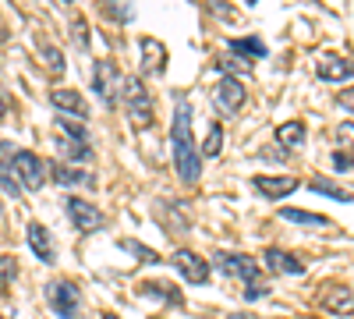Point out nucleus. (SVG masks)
<instances>
[{"label":"nucleus","instance_id":"obj_1","mask_svg":"<svg viewBox=\"0 0 354 319\" xmlns=\"http://www.w3.org/2000/svg\"><path fill=\"white\" fill-rule=\"evenodd\" d=\"M170 149H174V167H177V178L185 185H195L198 174H202V153L195 146V135H192V107L188 100H177L174 107V121H170Z\"/></svg>","mask_w":354,"mask_h":319},{"label":"nucleus","instance_id":"obj_2","mask_svg":"<svg viewBox=\"0 0 354 319\" xmlns=\"http://www.w3.org/2000/svg\"><path fill=\"white\" fill-rule=\"evenodd\" d=\"M121 103H124V113L131 128L145 131L153 121H156V107H153V96L145 89V82L135 78V75H124V89H121Z\"/></svg>","mask_w":354,"mask_h":319},{"label":"nucleus","instance_id":"obj_3","mask_svg":"<svg viewBox=\"0 0 354 319\" xmlns=\"http://www.w3.org/2000/svg\"><path fill=\"white\" fill-rule=\"evenodd\" d=\"M57 153L71 163H85L93 160V142H88V131L82 128V121L71 118H57Z\"/></svg>","mask_w":354,"mask_h":319},{"label":"nucleus","instance_id":"obj_4","mask_svg":"<svg viewBox=\"0 0 354 319\" xmlns=\"http://www.w3.org/2000/svg\"><path fill=\"white\" fill-rule=\"evenodd\" d=\"M213 266L223 277H230V280H241L245 287H255L262 280V266L255 263L252 255H245V252H216L213 255Z\"/></svg>","mask_w":354,"mask_h":319},{"label":"nucleus","instance_id":"obj_5","mask_svg":"<svg viewBox=\"0 0 354 319\" xmlns=\"http://www.w3.org/2000/svg\"><path fill=\"white\" fill-rule=\"evenodd\" d=\"M46 305L57 319H78L82 316V291L75 280H50L46 284Z\"/></svg>","mask_w":354,"mask_h":319},{"label":"nucleus","instance_id":"obj_6","mask_svg":"<svg viewBox=\"0 0 354 319\" xmlns=\"http://www.w3.org/2000/svg\"><path fill=\"white\" fill-rule=\"evenodd\" d=\"M93 89H96V96H100V103L106 110H117V103H121V89H124L121 68H117L113 61H100L96 71H93Z\"/></svg>","mask_w":354,"mask_h":319},{"label":"nucleus","instance_id":"obj_7","mask_svg":"<svg viewBox=\"0 0 354 319\" xmlns=\"http://www.w3.org/2000/svg\"><path fill=\"white\" fill-rule=\"evenodd\" d=\"M11 167L18 174V181L25 192H39L43 181H46V163L32 153V149H15L11 153Z\"/></svg>","mask_w":354,"mask_h":319},{"label":"nucleus","instance_id":"obj_8","mask_svg":"<svg viewBox=\"0 0 354 319\" xmlns=\"http://www.w3.org/2000/svg\"><path fill=\"white\" fill-rule=\"evenodd\" d=\"M64 210H68V217H71V224H75L78 235H93V230H100V227L106 224V217L100 213V206H93V202H85V199H78V195H68Z\"/></svg>","mask_w":354,"mask_h":319},{"label":"nucleus","instance_id":"obj_9","mask_svg":"<svg viewBox=\"0 0 354 319\" xmlns=\"http://www.w3.org/2000/svg\"><path fill=\"white\" fill-rule=\"evenodd\" d=\"M245 100H248V93H245L241 78H220V82H216L213 103H216V110L223 113V118H234V113H241Z\"/></svg>","mask_w":354,"mask_h":319},{"label":"nucleus","instance_id":"obj_10","mask_svg":"<svg viewBox=\"0 0 354 319\" xmlns=\"http://www.w3.org/2000/svg\"><path fill=\"white\" fill-rule=\"evenodd\" d=\"M170 263H174V270L181 273L188 284H205V280H209V259H202L192 248H177L170 255Z\"/></svg>","mask_w":354,"mask_h":319},{"label":"nucleus","instance_id":"obj_11","mask_svg":"<svg viewBox=\"0 0 354 319\" xmlns=\"http://www.w3.org/2000/svg\"><path fill=\"white\" fill-rule=\"evenodd\" d=\"M50 103L61 110V118H75V121H88V103H85V96L82 93H75V89H53L50 93Z\"/></svg>","mask_w":354,"mask_h":319},{"label":"nucleus","instance_id":"obj_12","mask_svg":"<svg viewBox=\"0 0 354 319\" xmlns=\"http://www.w3.org/2000/svg\"><path fill=\"white\" fill-rule=\"evenodd\" d=\"M322 312H330V316H351L354 312V287L347 284H330L326 291H322Z\"/></svg>","mask_w":354,"mask_h":319},{"label":"nucleus","instance_id":"obj_13","mask_svg":"<svg viewBox=\"0 0 354 319\" xmlns=\"http://www.w3.org/2000/svg\"><path fill=\"white\" fill-rule=\"evenodd\" d=\"M262 266L270 270V273H287V277H301L305 273V263L298 255H290L283 248H266L262 252Z\"/></svg>","mask_w":354,"mask_h":319},{"label":"nucleus","instance_id":"obj_14","mask_svg":"<svg viewBox=\"0 0 354 319\" xmlns=\"http://www.w3.org/2000/svg\"><path fill=\"white\" fill-rule=\"evenodd\" d=\"M252 185L262 199H283L290 192H298V178L294 174H283V178H266V174H259V178H252Z\"/></svg>","mask_w":354,"mask_h":319},{"label":"nucleus","instance_id":"obj_15","mask_svg":"<svg viewBox=\"0 0 354 319\" xmlns=\"http://www.w3.org/2000/svg\"><path fill=\"white\" fill-rule=\"evenodd\" d=\"M28 245H32V252H36V259L39 263H46V266H53L57 263V248H53V235L43 227V224H28Z\"/></svg>","mask_w":354,"mask_h":319},{"label":"nucleus","instance_id":"obj_16","mask_svg":"<svg viewBox=\"0 0 354 319\" xmlns=\"http://www.w3.org/2000/svg\"><path fill=\"white\" fill-rule=\"evenodd\" d=\"M138 46H142V71L145 75H163L167 71V46L153 36H145Z\"/></svg>","mask_w":354,"mask_h":319},{"label":"nucleus","instance_id":"obj_17","mask_svg":"<svg viewBox=\"0 0 354 319\" xmlns=\"http://www.w3.org/2000/svg\"><path fill=\"white\" fill-rule=\"evenodd\" d=\"M354 75V61L351 57H340V53H326L319 61V78L322 82H347Z\"/></svg>","mask_w":354,"mask_h":319},{"label":"nucleus","instance_id":"obj_18","mask_svg":"<svg viewBox=\"0 0 354 319\" xmlns=\"http://www.w3.org/2000/svg\"><path fill=\"white\" fill-rule=\"evenodd\" d=\"M50 178L57 181V185H93L96 178L88 170H78V167H71V163H50Z\"/></svg>","mask_w":354,"mask_h":319},{"label":"nucleus","instance_id":"obj_19","mask_svg":"<svg viewBox=\"0 0 354 319\" xmlns=\"http://www.w3.org/2000/svg\"><path fill=\"white\" fill-rule=\"evenodd\" d=\"M308 188L315 192V195H330V199H337V202H354V188H344V185H337L333 178H312L308 181Z\"/></svg>","mask_w":354,"mask_h":319},{"label":"nucleus","instance_id":"obj_20","mask_svg":"<svg viewBox=\"0 0 354 319\" xmlns=\"http://www.w3.org/2000/svg\"><path fill=\"white\" fill-rule=\"evenodd\" d=\"M227 50L234 57H241V61H259V57H266V43L259 36H245V39H230Z\"/></svg>","mask_w":354,"mask_h":319},{"label":"nucleus","instance_id":"obj_21","mask_svg":"<svg viewBox=\"0 0 354 319\" xmlns=\"http://www.w3.org/2000/svg\"><path fill=\"white\" fill-rule=\"evenodd\" d=\"M333 153L347 163V170H354V121H344L337 128V149Z\"/></svg>","mask_w":354,"mask_h":319},{"label":"nucleus","instance_id":"obj_22","mask_svg":"<svg viewBox=\"0 0 354 319\" xmlns=\"http://www.w3.org/2000/svg\"><path fill=\"white\" fill-rule=\"evenodd\" d=\"M277 142H280V146L283 149H301L305 146V125L301 121H287V125H280L277 128Z\"/></svg>","mask_w":354,"mask_h":319},{"label":"nucleus","instance_id":"obj_23","mask_svg":"<svg viewBox=\"0 0 354 319\" xmlns=\"http://www.w3.org/2000/svg\"><path fill=\"white\" fill-rule=\"evenodd\" d=\"M216 71H220L223 78H252V64L241 61V57H234V53L216 57Z\"/></svg>","mask_w":354,"mask_h":319},{"label":"nucleus","instance_id":"obj_24","mask_svg":"<svg viewBox=\"0 0 354 319\" xmlns=\"http://www.w3.org/2000/svg\"><path fill=\"white\" fill-rule=\"evenodd\" d=\"M280 217L290 220V224H298V227H330L333 224L330 217H319V213H308V210H294V206H283Z\"/></svg>","mask_w":354,"mask_h":319},{"label":"nucleus","instance_id":"obj_25","mask_svg":"<svg viewBox=\"0 0 354 319\" xmlns=\"http://www.w3.org/2000/svg\"><path fill=\"white\" fill-rule=\"evenodd\" d=\"M21 192H25V188H21V181H18L15 167L0 160V195H8V199H21Z\"/></svg>","mask_w":354,"mask_h":319},{"label":"nucleus","instance_id":"obj_26","mask_svg":"<svg viewBox=\"0 0 354 319\" xmlns=\"http://www.w3.org/2000/svg\"><path fill=\"white\" fill-rule=\"evenodd\" d=\"M202 153L205 156H220L223 153V125L220 121L209 125V135H205V142H202Z\"/></svg>","mask_w":354,"mask_h":319},{"label":"nucleus","instance_id":"obj_27","mask_svg":"<svg viewBox=\"0 0 354 319\" xmlns=\"http://www.w3.org/2000/svg\"><path fill=\"white\" fill-rule=\"evenodd\" d=\"M121 248H124V252H131V255L138 259V263H160V255H156L153 248H145L142 241H135V238H124V241H121Z\"/></svg>","mask_w":354,"mask_h":319},{"label":"nucleus","instance_id":"obj_28","mask_svg":"<svg viewBox=\"0 0 354 319\" xmlns=\"http://www.w3.org/2000/svg\"><path fill=\"white\" fill-rule=\"evenodd\" d=\"M142 295L163 298V302H170V305H181V295H177L174 287H163V284H142Z\"/></svg>","mask_w":354,"mask_h":319},{"label":"nucleus","instance_id":"obj_29","mask_svg":"<svg viewBox=\"0 0 354 319\" xmlns=\"http://www.w3.org/2000/svg\"><path fill=\"white\" fill-rule=\"evenodd\" d=\"M106 11L117 18V21H131L135 18V0H103Z\"/></svg>","mask_w":354,"mask_h":319},{"label":"nucleus","instance_id":"obj_30","mask_svg":"<svg viewBox=\"0 0 354 319\" xmlns=\"http://www.w3.org/2000/svg\"><path fill=\"white\" fill-rule=\"evenodd\" d=\"M15 273H18V263L11 255H0V291H8V287H11Z\"/></svg>","mask_w":354,"mask_h":319},{"label":"nucleus","instance_id":"obj_31","mask_svg":"<svg viewBox=\"0 0 354 319\" xmlns=\"http://www.w3.org/2000/svg\"><path fill=\"white\" fill-rule=\"evenodd\" d=\"M43 61L50 64V71H53V75H61V71H64V57H61V50L50 46V43H43Z\"/></svg>","mask_w":354,"mask_h":319},{"label":"nucleus","instance_id":"obj_32","mask_svg":"<svg viewBox=\"0 0 354 319\" xmlns=\"http://www.w3.org/2000/svg\"><path fill=\"white\" fill-rule=\"evenodd\" d=\"M75 39H78V50H88V33L82 18H75Z\"/></svg>","mask_w":354,"mask_h":319},{"label":"nucleus","instance_id":"obj_33","mask_svg":"<svg viewBox=\"0 0 354 319\" xmlns=\"http://www.w3.org/2000/svg\"><path fill=\"white\" fill-rule=\"evenodd\" d=\"M337 107H344L347 113H354V89H344V93L337 96Z\"/></svg>","mask_w":354,"mask_h":319},{"label":"nucleus","instance_id":"obj_34","mask_svg":"<svg viewBox=\"0 0 354 319\" xmlns=\"http://www.w3.org/2000/svg\"><path fill=\"white\" fill-rule=\"evenodd\" d=\"M262 295H270V287H266V284H255V287H248V291H245L248 302H255V298H262Z\"/></svg>","mask_w":354,"mask_h":319},{"label":"nucleus","instance_id":"obj_35","mask_svg":"<svg viewBox=\"0 0 354 319\" xmlns=\"http://www.w3.org/2000/svg\"><path fill=\"white\" fill-rule=\"evenodd\" d=\"M227 319H255V316H252V312H230Z\"/></svg>","mask_w":354,"mask_h":319},{"label":"nucleus","instance_id":"obj_36","mask_svg":"<svg viewBox=\"0 0 354 319\" xmlns=\"http://www.w3.org/2000/svg\"><path fill=\"white\" fill-rule=\"evenodd\" d=\"M103 319H121V316H117V312H103Z\"/></svg>","mask_w":354,"mask_h":319},{"label":"nucleus","instance_id":"obj_37","mask_svg":"<svg viewBox=\"0 0 354 319\" xmlns=\"http://www.w3.org/2000/svg\"><path fill=\"white\" fill-rule=\"evenodd\" d=\"M4 113H8V107H4V100H0V118H4Z\"/></svg>","mask_w":354,"mask_h":319},{"label":"nucleus","instance_id":"obj_38","mask_svg":"<svg viewBox=\"0 0 354 319\" xmlns=\"http://www.w3.org/2000/svg\"><path fill=\"white\" fill-rule=\"evenodd\" d=\"M245 4H259V0H245Z\"/></svg>","mask_w":354,"mask_h":319},{"label":"nucleus","instance_id":"obj_39","mask_svg":"<svg viewBox=\"0 0 354 319\" xmlns=\"http://www.w3.org/2000/svg\"><path fill=\"white\" fill-rule=\"evenodd\" d=\"M153 319H160V316H153Z\"/></svg>","mask_w":354,"mask_h":319},{"label":"nucleus","instance_id":"obj_40","mask_svg":"<svg viewBox=\"0 0 354 319\" xmlns=\"http://www.w3.org/2000/svg\"><path fill=\"white\" fill-rule=\"evenodd\" d=\"M0 319H4V316H0Z\"/></svg>","mask_w":354,"mask_h":319}]
</instances>
